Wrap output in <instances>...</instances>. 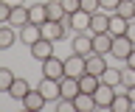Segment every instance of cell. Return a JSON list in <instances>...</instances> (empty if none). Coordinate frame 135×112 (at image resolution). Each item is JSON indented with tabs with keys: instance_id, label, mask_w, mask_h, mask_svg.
I'll use <instances>...</instances> for the list:
<instances>
[{
	"instance_id": "52a82bcc",
	"label": "cell",
	"mask_w": 135,
	"mask_h": 112,
	"mask_svg": "<svg viewBox=\"0 0 135 112\" xmlns=\"http://www.w3.org/2000/svg\"><path fill=\"white\" fill-rule=\"evenodd\" d=\"M132 48H135V42H132L127 34H124V36H113V51H110V53H113V59H121V62H124L127 56H129Z\"/></svg>"
},
{
	"instance_id": "836d02e7",
	"label": "cell",
	"mask_w": 135,
	"mask_h": 112,
	"mask_svg": "<svg viewBox=\"0 0 135 112\" xmlns=\"http://www.w3.org/2000/svg\"><path fill=\"white\" fill-rule=\"evenodd\" d=\"M124 65H127V67H129V70H135V48H132V51H129V56H127V59H124Z\"/></svg>"
},
{
	"instance_id": "7402d4cb",
	"label": "cell",
	"mask_w": 135,
	"mask_h": 112,
	"mask_svg": "<svg viewBox=\"0 0 135 112\" xmlns=\"http://www.w3.org/2000/svg\"><path fill=\"white\" fill-rule=\"evenodd\" d=\"M73 109H76V112H90V109H96L93 95H90V93H79V95L73 98Z\"/></svg>"
},
{
	"instance_id": "277c9868",
	"label": "cell",
	"mask_w": 135,
	"mask_h": 112,
	"mask_svg": "<svg viewBox=\"0 0 135 112\" xmlns=\"http://www.w3.org/2000/svg\"><path fill=\"white\" fill-rule=\"evenodd\" d=\"M68 28L76 31V34H82V31H90V11H73V14H68Z\"/></svg>"
},
{
	"instance_id": "f546056e",
	"label": "cell",
	"mask_w": 135,
	"mask_h": 112,
	"mask_svg": "<svg viewBox=\"0 0 135 112\" xmlns=\"http://www.w3.org/2000/svg\"><path fill=\"white\" fill-rule=\"evenodd\" d=\"M62 6H65V11H68V14H73V11H79V9H82V0H62Z\"/></svg>"
},
{
	"instance_id": "484cf974",
	"label": "cell",
	"mask_w": 135,
	"mask_h": 112,
	"mask_svg": "<svg viewBox=\"0 0 135 112\" xmlns=\"http://www.w3.org/2000/svg\"><path fill=\"white\" fill-rule=\"evenodd\" d=\"M121 76H124V70L110 67V65H107V70L101 73V81H104V84H110V87H118V84H121Z\"/></svg>"
},
{
	"instance_id": "6da1fadb",
	"label": "cell",
	"mask_w": 135,
	"mask_h": 112,
	"mask_svg": "<svg viewBox=\"0 0 135 112\" xmlns=\"http://www.w3.org/2000/svg\"><path fill=\"white\" fill-rule=\"evenodd\" d=\"M37 90L45 95V101H48V104H56L59 98H62V90H59V81H56V78L42 76V78H40V84H37Z\"/></svg>"
},
{
	"instance_id": "5b68a950",
	"label": "cell",
	"mask_w": 135,
	"mask_h": 112,
	"mask_svg": "<svg viewBox=\"0 0 135 112\" xmlns=\"http://www.w3.org/2000/svg\"><path fill=\"white\" fill-rule=\"evenodd\" d=\"M113 98H115V87L104 84V81H101V84L96 87V93H93V101H96V106H99V109H110Z\"/></svg>"
},
{
	"instance_id": "4fadbf2b",
	"label": "cell",
	"mask_w": 135,
	"mask_h": 112,
	"mask_svg": "<svg viewBox=\"0 0 135 112\" xmlns=\"http://www.w3.org/2000/svg\"><path fill=\"white\" fill-rule=\"evenodd\" d=\"M17 36H20V39H23L25 45H34V42H37V39L42 36V25H34V23H25V25L20 28V31H17Z\"/></svg>"
},
{
	"instance_id": "d590c367",
	"label": "cell",
	"mask_w": 135,
	"mask_h": 112,
	"mask_svg": "<svg viewBox=\"0 0 135 112\" xmlns=\"http://www.w3.org/2000/svg\"><path fill=\"white\" fill-rule=\"evenodd\" d=\"M127 95H129V98H132V104H135V84L129 87V90H127Z\"/></svg>"
},
{
	"instance_id": "44dd1931",
	"label": "cell",
	"mask_w": 135,
	"mask_h": 112,
	"mask_svg": "<svg viewBox=\"0 0 135 112\" xmlns=\"http://www.w3.org/2000/svg\"><path fill=\"white\" fill-rule=\"evenodd\" d=\"M135 104H132V98L127 93H115V98H113V104H110V109L113 112H129Z\"/></svg>"
},
{
	"instance_id": "8fae6325",
	"label": "cell",
	"mask_w": 135,
	"mask_h": 112,
	"mask_svg": "<svg viewBox=\"0 0 135 112\" xmlns=\"http://www.w3.org/2000/svg\"><path fill=\"white\" fill-rule=\"evenodd\" d=\"M110 51H113V36H110V31H104V34H93V53L110 56Z\"/></svg>"
},
{
	"instance_id": "9a60e30c",
	"label": "cell",
	"mask_w": 135,
	"mask_h": 112,
	"mask_svg": "<svg viewBox=\"0 0 135 112\" xmlns=\"http://www.w3.org/2000/svg\"><path fill=\"white\" fill-rule=\"evenodd\" d=\"M25 23H28V6H20V3H17V6H11V17H8V25H14L17 31H20Z\"/></svg>"
},
{
	"instance_id": "ac0fdd59",
	"label": "cell",
	"mask_w": 135,
	"mask_h": 112,
	"mask_svg": "<svg viewBox=\"0 0 135 112\" xmlns=\"http://www.w3.org/2000/svg\"><path fill=\"white\" fill-rule=\"evenodd\" d=\"M104 70H107V56H101V53H90V56H87V73L101 76Z\"/></svg>"
},
{
	"instance_id": "f1b7e54d",
	"label": "cell",
	"mask_w": 135,
	"mask_h": 112,
	"mask_svg": "<svg viewBox=\"0 0 135 112\" xmlns=\"http://www.w3.org/2000/svg\"><path fill=\"white\" fill-rule=\"evenodd\" d=\"M121 84H124V87H127V90H129V87H132V84H135V70H129V67H127V70H124V76H121Z\"/></svg>"
},
{
	"instance_id": "83f0119b",
	"label": "cell",
	"mask_w": 135,
	"mask_h": 112,
	"mask_svg": "<svg viewBox=\"0 0 135 112\" xmlns=\"http://www.w3.org/2000/svg\"><path fill=\"white\" fill-rule=\"evenodd\" d=\"M11 17V0H0V25H6Z\"/></svg>"
},
{
	"instance_id": "ba28073f",
	"label": "cell",
	"mask_w": 135,
	"mask_h": 112,
	"mask_svg": "<svg viewBox=\"0 0 135 112\" xmlns=\"http://www.w3.org/2000/svg\"><path fill=\"white\" fill-rule=\"evenodd\" d=\"M28 48H31V56L37 62H45L48 56H54V42L45 39V36H40V39H37L34 45H28Z\"/></svg>"
},
{
	"instance_id": "ffe728a7",
	"label": "cell",
	"mask_w": 135,
	"mask_h": 112,
	"mask_svg": "<svg viewBox=\"0 0 135 112\" xmlns=\"http://www.w3.org/2000/svg\"><path fill=\"white\" fill-rule=\"evenodd\" d=\"M28 90H31V84H28L25 78H14V84L8 87V95H11L14 101H23L25 95H28Z\"/></svg>"
},
{
	"instance_id": "7a4b0ae2",
	"label": "cell",
	"mask_w": 135,
	"mask_h": 112,
	"mask_svg": "<svg viewBox=\"0 0 135 112\" xmlns=\"http://www.w3.org/2000/svg\"><path fill=\"white\" fill-rule=\"evenodd\" d=\"M87 73V56H79V53H70L65 59V76H73V78H79V76H84Z\"/></svg>"
},
{
	"instance_id": "603a6c76",
	"label": "cell",
	"mask_w": 135,
	"mask_h": 112,
	"mask_svg": "<svg viewBox=\"0 0 135 112\" xmlns=\"http://www.w3.org/2000/svg\"><path fill=\"white\" fill-rule=\"evenodd\" d=\"M101 84V76H93V73H84V76H79V87H82V93H96V87Z\"/></svg>"
},
{
	"instance_id": "e575fe53",
	"label": "cell",
	"mask_w": 135,
	"mask_h": 112,
	"mask_svg": "<svg viewBox=\"0 0 135 112\" xmlns=\"http://www.w3.org/2000/svg\"><path fill=\"white\" fill-rule=\"evenodd\" d=\"M127 36L135 42V20H129V28H127Z\"/></svg>"
},
{
	"instance_id": "4316f807",
	"label": "cell",
	"mask_w": 135,
	"mask_h": 112,
	"mask_svg": "<svg viewBox=\"0 0 135 112\" xmlns=\"http://www.w3.org/2000/svg\"><path fill=\"white\" fill-rule=\"evenodd\" d=\"M14 73H11V70L8 67H0V93H8V87L14 84Z\"/></svg>"
},
{
	"instance_id": "9c48e42d",
	"label": "cell",
	"mask_w": 135,
	"mask_h": 112,
	"mask_svg": "<svg viewBox=\"0 0 135 112\" xmlns=\"http://www.w3.org/2000/svg\"><path fill=\"white\" fill-rule=\"evenodd\" d=\"M73 53H79V56H90L93 53V34L90 31H82V34L73 36Z\"/></svg>"
},
{
	"instance_id": "2e32d148",
	"label": "cell",
	"mask_w": 135,
	"mask_h": 112,
	"mask_svg": "<svg viewBox=\"0 0 135 112\" xmlns=\"http://www.w3.org/2000/svg\"><path fill=\"white\" fill-rule=\"evenodd\" d=\"M17 39H20V36H17V28L14 25H8V23L0 25V51H8Z\"/></svg>"
},
{
	"instance_id": "1f68e13d",
	"label": "cell",
	"mask_w": 135,
	"mask_h": 112,
	"mask_svg": "<svg viewBox=\"0 0 135 112\" xmlns=\"http://www.w3.org/2000/svg\"><path fill=\"white\" fill-rule=\"evenodd\" d=\"M56 109L59 112H76L73 109V101H68V98H59V101H56Z\"/></svg>"
},
{
	"instance_id": "d6986e66",
	"label": "cell",
	"mask_w": 135,
	"mask_h": 112,
	"mask_svg": "<svg viewBox=\"0 0 135 112\" xmlns=\"http://www.w3.org/2000/svg\"><path fill=\"white\" fill-rule=\"evenodd\" d=\"M127 28H129V20L124 17H118V14H110V36H124L127 34Z\"/></svg>"
},
{
	"instance_id": "cb8c5ba5",
	"label": "cell",
	"mask_w": 135,
	"mask_h": 112,
	"mask_svg": "<svg viewBox=\"0 0 135 112\" xmlns=\"http://www.w3.org/2000/svg\"><path fill=\"white\" fill-rule=\"evenodd\" d=\"M45 9H48V20H65V17H68L62 0H48V3H45Z\"/></svg>"
},
{
	"instance_id": "30bf717a",
	"label": "cell",
	"mask_w": 135,
	"mask_h": 112,
	"mask_svg": "<svg viewBox=\"0 0 135 112\" xmlns=\"http://www.w3.org/2000/svg\"><path fill=\"white\" fill-rule=\"evenodd\" d=\"M59 90H62V98H68V101H73L76 95L82 93L79 78H73V76H62V78H59Z\"/></svg>"
},
{
	"instance_id": "d6a6232c",
	"label": "cell",
	"mask_w": 135,
	"mask_h": 112,
	"mask_svg": "<svg viewBox=\"0 0 135 112\" xmlns=\"http://www.w3.org/2000/svg\"><path fill=\"white\" fill-rule=\"evenodd\" d=\"M82 9L90 11V14H93V11H99V0H82Z\"/></svg>"
},
{
	"instance_id": "d4e9b609",
	"label": "cell",
	"mask_w": 135,
	"mask_h": 112,
	"mask_svg": "<svg viewBox=\"0 0 135 112\" xmlns=\"http://www.w3.org/2000/svg\"><path fill=\"white\" fill-rule=\"evenodd\" d=\"M113 14H118V17H124V20H132L135 17V0H118V6Z\"/></svg>"
},
{
	"instance_id": "3957f363",
	"label": "cell",
	"mask_w": 135,
	"mask_h": 112,
	"mask_svg": "<svg viewBox=\"0 0 135 112\" xmlns=\"http://www.w3.org/2000/svg\"><path fill=\"white\" fill-rule=\"evenodd\" d=\"M68 34V25L62 20H48V23H42V36L51 39V42H59V39H65Z\"/></svg>"
},
{
	"instance_id": "4dcf8cb0",
	"label": "cell",
	"mask_w": 135,
	"mask_h": 112,
	"mask_svg": "<svg viewBox=\"0 0 135 112\" xmlns=\"http://www.w3.org/2000/svg\"><path fill=\"white\" fill-rule=\"evenodd\" d=\"M115 6H118V0H99V9L107 11V14H113V11H115Z\"/></svg>"
},
{
	"instance_id": "5bb4252c",
	"label": "cell",
	"mask_w": 135,
	"mask_h": 112,
	"mask_svg": "<svg viewBox=\"0 0 135 112\" xmlns=\"http://www.w3.org/2000/svg\"><path fill=\"white\" fill-rule=\"evenodd\" d=\"M45 104H48V101H45V95H42L40 90H34V87H31V90H28V95H25V98H23V106H25V109H31V112L42 109Z\"/></svg>"
},
{
	"instance_id": "e0dca14e",
	"label": "cell",
	"mask_w": 135,
	"mask_h": 112,
	"mask_svg": "<svg viewBox=\"0 0 135 112\" xmlns=\"http://www.w3.org/2000/svg\"><path fill=\"white\" fill-rule=\"evenodd\" d=\"M28 23H34V25L48 23V9H45V3H34V6H28Z\"/></svg>"
},
{
	"instance_id": "8d00e7d4",
	"label": "cell",
	"mask_w": 135,
	"mask_h": 112,
	"mask_svg": "<svg viewBox=\"0 0 135 112\" xmlns=\"http://www.w3.org/2000/svg\"><path fill=\"white\" fill-rule=\"evenodd\" d=\"M132 20H135V17H132Z\"/></svg>"
},
{
	"instance_id": "8992f818",
	"label": "cell",
	"mask_w": 135,
	"mask_h": 112,
	"mask_svg": "<svg viewBox=\"0 0 135 112\" xmlns=\"http://www.w3.org/2000/svg\"><path fill=\"white\" fill-rule=\"evenodd\" d=\"M42 65V76H48V78H62L65 76V59H56V56H48L45 62H40Z\"/></svg>"
},
{
	"instance_id": "7c38bea8",
	"label": "cell",
	"mask_w": 135,
	"mask_h": 112,
	"mask_svg": "<svg viewBox=\"0 0 135 112\" xmlns=\"http://www.w3.org/2000/svg\"><path fill=\"white\" fill-rule=\"evenodd\" d=\"M110 28V14L107 11H93L90 14V34H104V31H107Z\"/></svg>"
}]
</instances>
